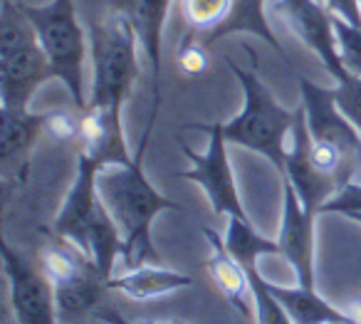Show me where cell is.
Returning a JSON list of instances; mask_svg holds the SVG:
<instances>
[{"instance_id":"7a4b0ae2","label":"cell","mask_w":361,"mask_h":324,"mask_svg":"<svg viewBox=\"0 0 361 324\" xmlns=\"http://www.w3.org/2000/svg\"><path fill=\"white\" fill-rule=\"evenodd\" d=\"M102 166L97 161L80 154L75 181H72L55 218V233L57 238L75 245L94 265L97 272L109 282L116 263L121 260L124 240L97 191V171Z\"/></svg>"},{"instance_id":"cb8c5ba5","label":"cell","mask_w":361,"mask_h":324,"mask_svg":"<svg viewBox=\"0 0 361 324\" xmlns=\"http://www.w3.org/2000/svg\"><path fill=\"white\" fill-rule=\"evenodd\" d=\"M331 18H334V35H336L341 65L346 67V72L361 77V28L349 25V23L336 16Z\"/></svg>"},{"instance_id":"9a60e30c","label":"cell","mask_w":361,"mask_h":324,"mask_svg":"<svg viewBox=\"0 0 361 324\" xmlns=\"http://www.w3.org/2000/svg\"><path fill=\"white\" fill-rule=\"evenodd\" d=\"M208 240V275L216 282V287L221 289V294L243 314V317H252V287H250V275L247 270L238 263L231 255V250L226 248V240L216 233V230L206 228L203 230Z\"/></svg>"},{"instance_id":"4316f807","label":"cell","mask_w":361,"mask_h":324,"mask_svg":"<svg viewBox=\"0 0 361 324\" xmlns=\"http://www.w3.org/2000/svg\"><path fill=\"white\" fill-rule=\"evenodd\" d=\"M45 134L55 139L57 144L80 139V114H72L65 109L45 112Z\"/></svg>"},{"instance_id":"d4e9b609","label":"cell","mask_w":361,"mask_h":324,"mask_svg":"<svg viewBox=\"0 0 361 324\" xmlns=\"http://www.w3.org/2000/svg\"><path fill=\"white\" fill-rule=\"evenodd\" d=\"M334 97L339 109L346 114V119L361 131V77L346 72L341 80H336Z\"/></svg>"},{"instance_id":"2e32d148","label":"cell","mask_w":361,"mask_h":324,"mask_svg":"<svg viewBox=\"0 0 361 324\" xmlns=\"http://www.w3.org/2000/svg\"><path fill=\"white\" fill-rule=\"evenodd\" d=\"M191 282V275L176 272V270L164 268L161 263H146L139 268H126L119 275H111L106 287L111 292L136 299V302H149V299L166 297L176 289L188 287Z\"/></svg>"},{"instance_id":"484cf974","label":"cell","mask_w":361,"mask_h":324,"mask_svg":"<svg viewBox=\"0 0 361 324\" xmlns=\"http://www.w3.org/2000/svg\"><path fill=\"white\" fill-rule=\"evenodd\" d=\"M206 42L201 40V35L191 32V35L183 37L178 47V67L183 75H203L208 67V52H206Z\"/></svg>"},{"instance_id":"44dd1931","label":"cell","mask_w":361,"mask_h":324,"mask_svg":"<svg viewBox=\"0 0 361 324\" xmlns=\"http://www.w3.org/2000/svg\"><path fill=\"white\" fill-rule=\"evenodd\" d=\"M226 248L231 250V255L243 265L245 270L257 268V260L265 255H280V245L277 240H270L265 235H260L252 228L250 218H228V230H226Z\"/></svg>"},{"instance_id":"ac0fdd59","label":"cell","mask_w":361,"mask_h":324,"mask_svg":"<svg viewBox=\"0 0 361 324\" xmlns=\"http://www.w3.org/2000/svg\"><path fill=\"white\" fill-rule=\"evenodd\" d=\"M240 32H250V35L265 40L267 45L275 47V50L280 52L282 60H287V55L282 52L280 40L275 37L270 23H267L265 0H233V8H231L228 20L223 23L221 28H216L213 32H208V35H201V40L206 42V45H213V42L223 40V37L240 35Z\"/></svg>"},{"instance_id":"5b68a950","label":"cell","mask_w":361,"mask_h":324,"mask_svg":"<svg viewBox=\"0 0 361 324\" xmlns=\"http://www.w3.org/2000/svg\"><path fill=\"white\" fill-rule=\"evenodd\" d=\"M226 65L238 77L243 87V109L238 116L223 124L228 144L243 146L255 154L265 156L272 166L282 174L290 149V131L295 124V112L285 109L280 102L272 97L265 82L257 77L255 70H243L240 65L226 57Z\"/></svg>"},{"instance_id":"6da1fadb","label":"cell","mask_w":361,"mask_h":324,"mask_svg":"<svg viewBox=\"0 0 361 324\" xmlns=\"http://www.w3.org/2000/svg\"><path fill=\"white\" fill-rule=\"evenodd\" d=\"M156 114H149L139 151L124 164H106L97 171V191L104 200L106 210L114 218L124 240L121 263L124 268H139L146 263H159V253L151 240V223L164 210H178L180 205L169 200L154 188L144 171V156L154 131Z\"/></svg>"},{"instance_id":"3957f363","label":"cell","mask_w":361,"mask_h":324,"mask_svg":"<svg viewBox=\"0 0 361 324\" xmlns=\"http://www.w3.org/2000/svg\"><path fill=\"white\" fill-rule=\"evenodd\" d=\"M139 47L134 28L119 13L106 11L102 20L92 23V87L87 107H102L121 116V107L139 80Z\"/></svg>"},{"instance_id":"603a6c76","label":"cell","mask_w":361,"mask_h":324,"mask_svg":"<svg viewBox=\"0 0 361 324\" xmlns=\"http://www.w3.org/2000/svg\"><path fill=\"white\" fill-rule=\"evenodd\" d=\"M250 275V287H252V317L255 324H295L285 304L272 294L270 282L260 275L257 268L247 270Z\"/></svg>"},{"instance_id":"30bf717a","label":"cell","mask_w":361,"mask_h":324,"mask_svg":"<svg viewBox=\"0 0 361 324\" xmlns=\"http://www.w3.org/2000/svg\"><path fill=\"white\" fill-rule=\"evenodd\" d=\"M312 136L307 129L305 109H295V124L290 131V149H287L285 169H282V179L290 181L292 188L297 191L302 205L310 213L319 215L322 205L341 188V184L334 176L324 174L319 166L312 161Z\"/></svg>"},{"instance_id":"f546056e","label":"cell","mask_w":361,"mask_h":324,"mask_svg":"<svg viewBox=\"0 0 361 324\" xmlns=\"http://www.w3.org/2000/svg\"><path fill=\"white\" fill-rule=\"evenodd\" d=\"M97 317H102L104 322H109V324H186V322H131V319L119 317V314L111 312V309H104V312H99Z\"/></svg>"},{"instance_id":"d6986e66","label":"cell","mask_w":361,"mask_h":324,"mask_svg":"<svg viewBox=\"0 0 361 324\" xmlns=\"http://www.w3.org/2000/svg\"><path fill=\"white\" fill-rule=\"evenodd\" d=\"M270 289L290 312V317L295 319V324H334L351 319L346 314V309L334 307L331 302H326L322 294H317L314 287H282V284H272Z\"/></svg>"},{"instance_id":"8fae6325","label":"cell","mask_w":361,"mask_h":324,"mask_svg":"<svg viewBox=\"0 0 361 324\" xmlns=\"http://www.w3.org/2000/svg\"><path fill=\"white\" fill-rule=\"evenodd\" d=\"M275 13L322 62L334 80L346 75L334 35V18L317 0H275Z\"/></svg>"},{"instance_id":"277c9868","label":"cell","mask_w":361,"mask_h":324,"mask_svg":"<svg viewBox=\"0 0 361 324\" xmlns=\"http://www.w3.org/2000/svg\"><path fill=\"white\" fill-rule=\"evenodd\" d=\"M55 72L45 55L35 25L20 3L3 0L0 6V102L3 109H30L35 92Z\"/></svg>"},{"instance_id":"8992f818","label":"cell","mask_w":361,"mask_h":324,"mask_svg":"<svg viewBox=\"0 0 361 324\" xmlns=\"http://www.w3.org/2000/svg\"><path fill=\"white\" fill-rule=\"evenodd\" d=\"M25 16L35 25L55 80L67 87L77 112H85L90 95L85 87L87 65V37L80 18H77L75 0H50L47 6H30L18 0Z\"/></svg>"},{"instance_id":"7402d4cb","label":"cell","mask_w":361,"mask_h":324,"mask_svg":"<svg viewBox=\"0 0 361 324\" xmlns=\"http://www.w3.org/2000/svg\"><path fill=\"white\" fill-rule=\"evenodd\" d=\"M188 30L196 35H208L228 20L233 0H178Z\"/></svg>"},{"instance_id":"5bb4252c","label":"cell","mask_w":361,"mask_h":324,"mask_svg":"<svg viewBox=\"0 0 361 324\" xmlns=\"http://www.w3.org/2000/svg\"><path fill=\"white\" fill-rule=\"evenodd\" d=\"M80 154L90 156L99 166L129 161L134 154L126 146L121 116L102 107H87L80 112Z\"/></svg>"},{"instance_id":"ffe728a7","label":"cell","mask_w":361,"mask_h":324,"mask_svg":"<svg viewBox=\"0 0 361 324\" xmlns=\"http://www.w3.org/2000/svg\"><path fill=\"white\" fill-rule=\"evenodd\" d=\"M106 289H109L106 287V280L97 272V268H90L77 275V277L55 284L60 319L62 322H72V319L92 312V309L102 302V294H104Z\"/></svg>"},{"instance_id":"7c38bea8","label":"cell","mask_w":361,"mask_h":324,"mask_svg":"<svg viewBox=\"0 0 361 324\" xmlns=\"http://www.w3.org/2000/svg\"><path fill=\"white\" fill-rule=\"evenodd\" d=\"M314 218L317 215L302 205L290 181H285L277 245H280V255L295 270L297 284L302 287H314Z\"/></svg>"},{"instance_id":"ba28073f","label":"cell","mask_w":361,"mask_h":324,"mask_svg":"<svg viewBox=\"0 0 361 324\" xmlns=\"http://www.w3.org/2000/svg\"><path fill=\"white\" fill-rule=\"evenodd\" d=\"M3 270L8 280V299L18 324H62L55 284L11 243H3Z\"/></svg>"},{"instance_id":"f1b7e54d","label":"cell","mask_w":361,"mask_h":324,"mask_svg":"<svg viewBox=\"0 0 361 324\" xmlns=\"http://www.w3.org/2000/svg\"><path fill=\"white\" fill-rule=\"evenodd\" d=\"M324 6L331 16L341 18V20H346L354 28H361V3L359 0H324Z\"/></svg>"},{"instance_id":"9c48e42d","label":"cell","mask_w":361,"mask_h":324,"mask_svg":"<svg viewBox=\"0 0 361 324\" xmlns=\"http://www.w3.org/2000/svg\"><path fill=\"white\" fill-rule=\"evenodd\" d=\"M297 80H300L302 109H305L312 141L339 151L344 164L356 174L361 169V131L339 109L334 90H324L307 77H297Z\"/></svg>"},{"instance_id":"4dcf8cb0","label":"cell","mask_w":361,"mask_h":324,"mask_svg":"<svg viewBox=\"0 0 361 324\" xmlns=\"http://www.w3.org/2000/svg\"><path fill=\"white\" fill-rule=\"evenodd\" d=\"M351 220H356V223H361V215H356V218H351Z\"/></svg>"},{"instance_id":"52a82bcc","label":"cell","mask_w":361,"mask_h":324,"mask_svg":"<svg viewBox=\"0 0 361 324\" xmlns=\"http://www.w3.org/2000/svg\"><path fill=\"white\" fill-rule=\"evenodd\" d=\"M196 129L208 134V149L206 154H196L186 141H180V149H183L186 159L191 161V169L178 176L201 186L216 215L247 218L245 208H243L240 193H238L231 159H228V139L223 134V124H201Z\"/></svg>"},{"instance_id":"e0dca14e","label":"cell","mask_w":361,"mask_h":324,"mask_svg":"<svg viewBox=\"0 0 361 324\" xmlns=\"http://www.w3.org/2000/svg\"><path fill=\"white\" fill-rule=\"evenodd\" d=\"M0 119V161L3 169L11 171L13 164H20L30 154L40 134H45V114L30 109H3Z\"/></svg>"},{"instance_id":"83f0119b","label":"cell","mask_w":361,"mask_h":324,"mask_svg":"<svg viewBox=\"0 0 361 324\" xmlns=\"http://www.w3.org/2000/svg\"><path fill=\"white\" fill-rule=\"evenodd\" d=\"M319 213H339V215H346V218L361 215V184L349 181L346 186H341V188L322 205Z\"/></svg>"},{"instance_id":"1f68e13d","label":"cell","mask_w":361,"mask_h":324,"mask_svg":"<svg viewBox=\"0 0 361 324\" xmlns=\"http://www.w3.org/2000/svg\"><path fill=\"white\" fill-rule=\"evenodd\" d=\"M359 3H361V0H359Z\"/></svg>"},{"instance_id":"4fadbf2b","label":"cell","mask_w":361,"mask_h":324,"mask_svg":"<svg viewBox=\"0 0 361 324\" xmlns=\"http://www.w3.org/2000/svg\"><path fill=\"white\" fill-rule=\"evenodd\" d=\"M171 0H109V11L124 16L131 23L139 45L149 60L151 70V112L159 114L161 100V35H164V23L169 16Z\"/></svg>"}]
</instances>
